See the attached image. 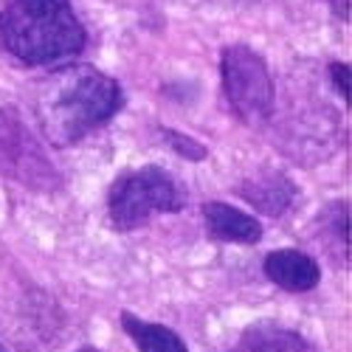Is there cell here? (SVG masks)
Listing matches in <instances>:
<instances>
[{
  "mask_svg": "<svg viewBox=\"0 0 352 352\" xmlns=\"http://www.w3.org/2000/svg\"><path fill=\"white\" fill-rule=\"evenodd\" d=\"M223 91L245 124H262L274 113V79L265 60L248 45H228L220 60Z\"/></svg>",
  "mask_w": 352,
  "mask_h": 352,
  "instance_id": "4",
  "label": "cell"
},
{
  "mask_svg": "<svg viewBox=\"0 0 352 352\" xmlns=\"http://www.w3.org/2000/svg\"><path fill=\"white\" fill-rule=\"evenodd\" d=\"M203 217H206V228L212 237L226 240V243H243V245H254L262 240V226L256 217L228 206V203H206L203 206Z\"/></svg>",
  "mask_w": 352,
  "mask_h": 352,
  "instance_id": "7",
  "label": "cell"
},
{
  "mask_svg": "<svg viewBox=\"0 0 352 352\" xmlns=\"http://www.w3.org/2000/svg\"><path fill=\"white\" fill-rule=\"evenodd\" d=\"M122 327L141 352H189L181 336L164 324H153V321H144L138 316L122 313Z\"/></svg>",
  "mask_w": 352,
  "mask_h": 352,
  "instance_id": "10",
  "label": "cell"
},
{
  "mask_svg": "<svg viewBox=\"0 0 352 352\" xmlns=\"http://www.w3.org/2000/svg\"><path fill=\"white\" fill-rule=\"evenodd\" d=\"M0 175L34 192H51L63 184L43 144L12 107H0Z\"/></svg>",
  "mask_w": 352,
  "mask_h": 352,
  "instance_id": "5",
  "label": "cell"
},
{
  "mask_svg": "<svg viewBox=\"0 0 352 352\" xmlns=\"http://www.w3.org/2000/svg\"><path fill=\"white\" fill-rule=\"evenodd\" d=\"M265 274L274 285L290 290V293H305L313 290L321 279L318 262L302 251L293 248H282V251H271L265 256Z\"/></svg>",
  "mask_w": 352,
  "mask_h": 352,
  "instance_id": "6",
  "label": "cell"
},
{
  "mask_svg": "<svg viewBox=\"0 0 352 352\" xmlns=\"http://www.w3.org/2000/svg\"><path fill=\"white\" fill-rule=\"evenodd\" d=\"M122 87L96 68H65L54 74L37 96V119L45 138L68 146L107 124L122 110Z\"/></svg>",
  "mask_w": 352,
  "mask_h": 352,
  "instance_id": "1",
  "label": "cell"
},
{
  "mask_svg": "<svg viewBox=\"0 0 352 352\" xmlns=\"http://www.w3.org/2000/svg\"><path fill=\"white\" fill-rule=\"evenodd\" d=\"M79 352H96V349H94V346H82Z\"/></svg>",
  "mask_w": 352,
  "mask_h": 352,
  "instance_id": "13",
  "label": "cell"
},
{
  "mask_svg": "<svg viewBox=\"0 0 352 352\" xmlns=\"http://www.w3.org/2000/svg\"><path fill=\"white\" fill-rule=\"evenodd\" d=\"M228 352H316L307 338L299 333L276 327V324H256L240 336Z\"/></svg>",
  "mask_w": 352,
  "mask_h": 352,
  "instance_id": "8",
  "label": "cell"
},
{
  "mask_svg": "<svg viewBox=\"0 0 352 352\" xmlns=\"http://www.w3.org/2000/svg\"><path fill=\"white\" fill-rule=\"evenodd\" d=\"M166 141L175 146V153H181L184 158H192V161H200V158H206V146L192 141L189 135H181V133H172L166 130Z\"/></svg>",
  "mask_w": 352,
  "mask_h": 352,
  "instance_id": "11",
  "label": "cell"
},
{
  "mask_svg": "<svg viewBox=\"0 0 352 352\" xmlns=\"http://www.w3.org/2000/svg\"><path fill=\"white\" fill-rule=\"evenodd\" d=\"M330 76H333L336 91H338L341 99L346 102V99H349V65H346V63H333V65H330Z\"/></svg>",
  "mask_w": 352,
  "mask_h": 352,
  "instance_id": "12",
  "label": "cell"
},
{
  "mask_svg": "<svg viewBox=\"0 0 352 352\" xmlns=\"http://www.w3.org/2000/svg\"><path fill=\"white\" fill-rule=\"evenodd\" d=\"M85 40L71 0H9L0 12V43L25 65L68 63Z\"/></svg>",
  "mask_w": 352,
  "mask_h": 352,
  "instance_id": "2",
  "label": "cell"
},
{
  "mask_svg": "<svg viewBox=\"0 0 352 352\" xmlns=\"http://www.w3.org/2000/svg\"><path fill=\"white\" fill-rule=\"evenodd\" d=\"M237 192L248 203H254L259 212H265L271 217L282 214L293 203V195H296L293 184L285 178V175H279V172H268V175H262V178H254V181L243 184Z\"/></svg>",
  "mask_w": 352,
  "mask_h": 352,
  "instance_id": "9",
  "label": "cell"
},
{
  "mask_svg": "<svg viewBox=\"0 0 352 352\" xmlns=\"http://www.w3.org/2000/svg\"><path fill=\"white\" fill-rule=\"evenodd\" d=\"M186 206V192L161 166H141L122 175L110 189V223L133 231L153 214H175Z\"/></svg>",
  "mask_w": 352,
  "mask_h": 352,
  "instance_id": "3",
  "label": "cell"
}]
</instances>
